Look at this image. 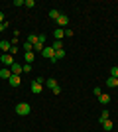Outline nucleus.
Returning a JSON list of instances; mask_svg holds the SVG:
<instances>
[{
  "instance_id": "2f4dec72",
  "label": "nucleus",
  "mask_w": 118,
  "mask_h": 132,
  "mask_svg": "<svg viewBox=\"0 0 118 132\" xmlns=\"http://www.w3.org/2000/svg\"><path fill=\"white\" fill-rule=\"evenodd\" d=\"M4 22V12H0V24Z\"/></svg>"
},
{
  "instance_id": "f8f14e48",
  "label": "nucleus",
  "mask_w": 118,
  "mask_h": 132,
  "mask_svg": "<svg viewBox=\"0 0 118 132\" xmlns=\"http://www.w3.org/2000/svg\"><path fill=\"white\" fill-rule=\"evenodd\" d=\"M102 128H104V130H112V128H114V122L112 120H110V118H108V120H104V122H102Z\"/></svg>"
},
{
  "instance_id": "c85d7f7f",
  "label": "nucleus",
  "mask_w": 118,
  "mask_h": 132,
  "mask_svg": "<svg viewBox=\"0 0 118 132\" xmlns=\"http://www.w3.org/2000/svg\"><path fill=\"white\" fill-rule=\"evenodd\" d=\"M65 36H67V38H71V36H73V30H69V28H67V30H65Z\"/></svg>"
},
{
  "instance_id": "4be33fe9",
  "label": "nucleus",
  "mask_w": 118,
  "mask_h": 132,
  "mask_svg": "<svg viewBox=\"0 0 118 132\" xmlns=\"http://www.w3.org/2000/svg\"><path fill=\"white\" fill-rule=\"evenodd\" d=\"M110 77L118 79V67H112V69H110Z\"/></svg>"
},
{
  "instance_id": "aec40b11",
  "label": "nucleus",
  "mask_w": 118,
  "mask_h": 132,
  "mask_svg": "<svg viewBox=\"0 0 118 132\" xmlns=\"http://www.w3.org/2000/svg\"><path fill=\"white\" fill-rule=\"evenodd\" d=\"M65 57V50H59V51H55V59L59 61V59H63Z\"/></svg>"
},
{
  "instance_id": "dca6fc26",
  "label": "nucleus",
  "mask_w": 118,
  "mask_h": 132,
  "mask_svg": "<svg viewBox=\"0 0 118 132\" xmlns=\"http://www.w3.org/2000/svg\"><path fill=\"white\" fill-rule=\"evenodd\" d=\"M28 42L32 45H35V44H38V34H30V36H28Z\"/></svg>"
},
{
  "instance_id": "b1692460",
  "label": "nucleus",
  "mask_w": 118,
  "mask_h": 132,
  "mask_svg": "<svg viewBox=\"0 0 118 132\" xmlns=\"http://www.w3.org/2000/svg\"><path fill=\"white\" fill-rule=\"evenodd\" d=\"M34 51H43V44H39V42H38V44L34 45Z\"/></svg>"
},
{
  "instance_id": "5701e85b",
  "label": "nucleus",
  "mask_w": 118,
  "mask_h": 132,
  "mask_svg": "<svg viewBox=\"0 0 118 132\" xmlns=\"http://www.w3.org/2000/svg\"><path fill=\"white\" fill-rule=\"evenodd\" d=\"M24 50L26 51H34V45L30 44V42H26V44H24Z\"/></svg>"
},
{
  "instance_id": "2eb2a0df",
  "label": "nucleus",
  "mask_w": 118,
  "mask_h": 132,
  "mask_svg": "<svg viewBox=\"0 0 118 132\" xmlns=\"http://www.w3.org/2000/svg\"><path fill=\"white\" fill-rule=\"evenodd\" d=\"M108 116H110V114H108V110H102V112H101V116H98V122L102 124L104 120H108Z\"/></svg>"
},
{
  "instance_id": "0eeeda50",
  "label": "nucleus",
  "mask_w": 118,
  "mask_h": 132,
  "mask_svg": "<svg viewBox=\"0 0 118 132\" xmlns=\"http://www.w3.org/2000/svg\"><path fill=\"white\" fill-rule=\"evenodd\" d=\"M8 81H10L12 87H18V85L22 83V79H20V75H10V79H8Z\"/></svg>"
},
{
  "instance_id": "4468645a",
  "label": "nucleus",
  "mask_w": 118,
  "mask_h": 132,
  "mask_svg": "<svg viewBox=\"0 0 118 132\" xmlns=\"http://www.w3.org/2000/svg\"><path fill=\"white\" fill-rule=\"evenodd\" d=\"M12 71L10 69H0V79H10Z\"/></svg>"
},
{
  "instance_id": "1a4fd4ad",
  "label": "nucleus",
  "mask_w": 118,
  "mask_h": 132,
  "mask_svg": "<svg viewBox=\"0 0 118 132\" xmlns=\"http://www.w3.org/2000/svg\"><path fill=\"white\" fill-rule=\"evenodd\" d=\"M34 57H35V53H34V51H26V53H24V59H26V63H30V65H32Z\"/></svg>"
},
{
  "instance_id": "6e6552de",
  "label": "nucleus",
  "mask_w": 118,
  "mask_h": 132,
  "mask_svg": "<svg viewBox=\"0 0 118 132\" xmlns=\"http://www.w3.org/2000/svg\"><path fill=\"white\" fill-rule=\"evenodd\" d=\"M10 47H12V44L8 42V39H2V42H0V50H2V51H6V53H8V51H10Z\"/></svg>"
},
{
  "instance_id": "7ed1b4c3",
  "label": "nucleus",
  "mask_w": 118,
  "mask_h": 132,
  "mask_svg": "<svg viewBox=\"0 0 118 132\" xmlns=\"http://www.w3.org/2000/svg\"><path fill=\"white\" fill-rule=\"evenodd\" d=\"M41 91H43V85H41V83H39L38 79H35V81L32 83V93H34V95H39Z\"/></svg>"
},
{
  "instance_id": "9b49d317",
  "label": "nucleus",
  "mask_w": 118,
  "mask_h": 132,
  "mask_svg": "<svg viewBox=\"0 0 118 132\" xmlns=\"http://www.w3.org/2000/svg\"><path fill=\"white\" fill-rule=\"evenodd\" d=\"M53 38H55V39H61V38H65V30H61V28H57L55 32H53Z\"/></svg>"
},
{
  "instance_id": "a878e982",
  "label": "nucleus",
  "mask_w": 118,
  "mask_h": 132,
  "mask_svg": "<svg viewBox=\"0 0 118 132\" xmlns=\"http://www.w3.org/2000/svg\"><path fill=\"white\" fill-rule=\"evenodd\" d=\"M24 67V73H30L32 71V65H30V63H26V65H22Z\"/></svg>"
},
{
  "instance_id": "f257e3e1",
  "label": "nucleus",
  "mask_w": 118,
  "mask_h": 132,
  "mask_svg": "<svg viewBox=\"0 0 118 132\" xmlns=\"http://www.w3.org/2000/svg\"><path fill=\"white\" fill-rule=\"evenodd\" d=\"M16 112L20 116H28L30 112H32V106H30L28 103H18L16 105Z\"/></svg>"
},
{
  "instance_id": "f03ea898",
  "label": "nucleus",
  "mask_w": 118,
  "mask_h": 132,
  "mask_svg": "<svg viewBox=\"0 0 118 132\" xmlns=\"http://www.w3.org/2000/svg\"><path fill=\"white\" fill-rule=\"evenodd\" d=\"M0 63H4V65H8V67H12L16 61H14V55H10V53H4L2 57H0Z\"/></svg>"
},
{
  "instance_id": "c756f323",
  "label": "nucleus",
  "mask_w": 118,
  "mask_h": 132,
  "mask_svg": "<svg viewBox=\"0 0 118 132\" xmlns=\"http://www.w3.org/2000/svg\"><path fill=\"white\" fill-rule=\"evenodd\" d=\"M38 42H39V44H43V42H45V36H43V34H41V36H38Z\"/></svg>"
},
{
  "instance_id": "412c9836",
  "label": "nucleus",
  "mask_w": 118,
  "mask_h": 132,
  "mask_svg": "<svg viewBox=\"0 0 118 132\" xmlns=\"http://www.w3.org/2000/svg\"><path fill=\"white\" fill-rule=\"evenodd\" d=\"M24 6H28V8H34V6H35V0H24Z\"/></svg>"
},
{
  "instance_id": "bb28decb",
  "label": "nucleus",
  "mask_w": 118,
  "mask_h": 132,
  "mask_svg": "<svg viewBox=\"0 0 118 132\" xmlns=\"http://www.w3.org/2000/svg\"><path fill=\"white\" fill-rule=\"evenodd\" d=\"M51 91H53V95H59V93H61V87L57 85V87H53V89H51Z\"/></svg>"
},
{
  "instance_id": "39448f33",
  "label": "nucleus",
  "mask_w": 118,
  "mask_h": 132,
  "mask_svg": "<svg viewBox=\"0 0 118 132\" xmlns=\"http://www.w3.org/2000/svg\"><path fill=\"white\" fill-rule=\"evenodd\" d=\"M55 22H57V24H59V28H61V30H63V28H65V26H67V24H69V18H67V16H65V14H61V16L57 18Z\"/></svg>"
},
{
  "instance_id": "393cba45",
  "label": "nucleus",
  "mask_w": 118,
  "mask_h": 132,
  "mask_svg": "<svg viewBox=\"0 0 118 132\" xmlns=\"http://www.w3.org/2000/svg\"><path fill=\"white\" fill-rule=\"evenodd\" d=\"M93 93H95L96 97H101V95H102V91H101V87H95V89H93Z\"/></svg>"
},
{
  "instance_id": "ddd939ff",
  "label": "nucleus",
  "mask_w": 118,
  "mask_h": 132,
  "mask_svg": "<svg viewBox=\"0 0 118 132\" xmlns=\"http://www.w3.org/2000/svg\"><path fill=\"white\" fill-rule=\"evenodd\" d=\"M106 87H118V79H114V77H108L106 79Z\"/></svg>"
},
{
  "instance_id": "a211bd4d",
  "label": "nucleus",
  "mask_w": 118,
  "mask_h": 132,
  "mask_svg": "<svg viewBox=\"0 0 118 132\" xmlns=\"http://www.w3.org/2000/svg\"><path fill=\"white\" fill-rule=\"evenodd\" d=\"M45 87H49V89H53V87H57V81L53 77L51 79H47V81H45Z\"/></svg>"
},
{
  "instance_id": "423d86ee",
  "label": "nucleus",
  "mask_w": 118,
  "mask_h": 132,
  "mask_svg": "<svg viewBox=\"0 0 118 132\" xmlns=\"http://www.w3.org/2000/svg\"><path fill=\"white\" fill-rule=\"evenodd\" d=\"M41 55H43L45 59H51V57L55 55V50H53L51 45H49V47H43V53H41Z\"/></svg>"
},
{
  "instance_id": "7c9ffc66",
  "label": "nucleus",
  "mask_w": 118,
  "mask_h": 132,
  "mask_svg": "<svg viewBox=\"0 0 118 132\" xmlns=\"http://www.w3.org/2000/svg\"><path fill=\"white\" fill-rule=\"evenodd\" d=\"M14 6H24V0H14Z\"/></svg>"
},
{
  "instance_id": "cd10ccee",
  "label": "nucleus",
  "mask_w": 118,
  "mask_h": 132,
  "mask_svg": "<svg viewBox=\"0 0 118 132\" xmlns=\"http://www.w3.org/2000/svg\"><path fill=\"white\" fill-rule=\"evenodd\" d=\"M8 53H10V55H14V53H18V47H16V45H12V47H10V51H8Z\"/></svg>"
},
{
  "instance_id": "6ab92c4d",
  "label": "nucleus",
  "mask_w": 118,
  "mask_h": 132,
  "mask_svg": "<svg viewBox=\"0 0 118 132\" xmlns=\"http://www.w3.org/2000/svg\"><path fill=\"white\" fill-rule=\"evenodd\" d=\"M59 16H61V14H59V10H55V8H53V10H49V18H51V20H57Z\"/></svg>"
},
{
  "instance_id": "f3484780",
  "label": "nucleus",
  "mask_w": 118,
  "mask_h": 132,
  "mask_svg": "<svg viewBox=\"0 0 118 132\" xmlns=\"http://www.w3.org/2000/svg\"><path fill=\"white\" fill-rule=\"evenodd\" d=\"M51 47H53V50H55V51L63 50V44H61V39H55V42H53V45H51Z\"/></svg>"
},
{
  "instance_id": "20e7f679",
  "label": "nucleus",
  "mask_w": 118,
  "mask_h": 132,
  "mask_svg": "<svg viewBox=\"0 0 118 132\" xmlns=\"http://www.w3.org/2000/svg\"><path fill=\"white\" fill-rule=\"evenodd\" d=\"M10 71H12V75H22V73H24V67L20 65V63H14V65L10 67Z\"/></svg>"
},
{
  "instance_id": "9d476101",
  "label": "nucleus",
  "mask_w": 118,
  "mask_h": 132,
  "mask_svg": "<svg viewBox=\"0 0 118 132\" xmlns=\"http://www.w3.org/2000/svg\"><path fill=\"white\" fill-rule=\"evenodd\" d=\"M98 103H102V105H108V103H110V95L102 93L101 97H98Z\"/></svg>"
}]
</instances>
